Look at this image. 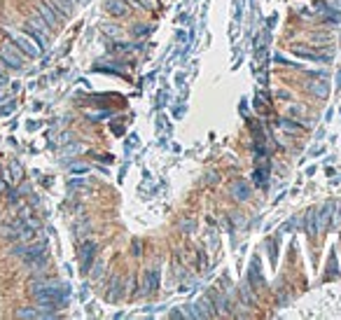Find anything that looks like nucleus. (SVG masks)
Masks as SVG:
<instances>
[{
	"label": "nucleus",
	"mask_w": 341,
	"mask_h": 320,
	"mask_svg": "<svg viewBox=\"0 0 341 320\" xmlns=\"http://www.w3.org/2000/svg\"><path fill=\"white\" fill-rule=\"evenodd\" d=\"M5 33L10 35V40L17 45V47L24 52L26 56H40L42 54V49H40V45L31 38V35H26V33H19V31H12V28H5Z\"/></svg>",
	"instance_id": "obj_1"
},
{
	"label": "nucleus",
	"mask_w": 341,
	"mask_h": 320,
	"mask_svg": "<svg viewBox=\"0 0 341 320\" xmlns=\"http://www.w3.org/2000/svg\"><path fill=\"white\" fill-rule=\"evenodd\" d=\"M0 61L5 63L7 68L19 70L21 66H24V56L19 54V49L14 47V42H5L3 49H0Z\"/></svg>",
	"instance_id": "obj_2"
},
{
	"label": "nucleus",
	"mask_w": 341,
	"mask_h": 320,
	"mask_svg": "<svg viewBox=\"0 0 341 320\" xmlns=\"http://www.w3.org/2000/svg\"><path fill=\"white\" fill-rule=\"evenodd\" d=\"M38 14H40L42 19L47 21L49 26H59V24H61V19H63L61 14L56 12L52 5H47V3H40V5H38Z\"/></svg>",
	"instance_id": "obj_3"
},
{
	"label": "nucleus",
	"mask_w": 341,
	"mask_h": 320,
	"mask_svg": "<svg viewBox=\"0 0 341 320\" xmlns=\"http://www.w3.org/2000/svg\"><path fill=\"white\" fill-rule=\"evenodd\" d=\"M332 208H334V204H325L320 211H318V215H315V218H318V225H315L318 234L325 232V229L329 227V215H332Z\"/></svg>",
	"instance_id": "obj_4"
},
{
	"label": "nucleus",
	"mask_w": 341,
	"mask_h": 320,
	"mask_svg": "<svg viewBox=\"0 0 341 320\" xmlns=\"http://www.w3.org/2000/svg\"><path fill=\"white\" fill-rule=\"evenodd\" d=\"M105 10H108L112 17H126V14H129L126 0H105Z\"/></svg>",
	"instance_id": "obj_5"
},
{
	"label": "nucleus",
	"mask_w": 341,
	"mask_h": 320,
	"mask_svg": "<svg viewBox=\"0 0 341 320\" xmlns=\"http://www.w3.org/2000/svg\"><path fill=\"white\" fill-rule=\"evenodd\" d=\"M229 194H232L234 199H239V201H246V199L250 197V187H248L243 180H236V183H232V187H229Z\"/></svg>",
	"instance_id": "obj_6"
},
{
	"label": "nucleus",
	"mask_w": 341,
	"mask_h": 320,
	"mask_svg": "<svg viewBox=\"0 0 341 320\" xmlns=\"http://www.w3.org/2000/svg\"><path fill=\"white\" fill-rule=\"evenodd\" d=\"M45 3L54 7V10L61 14V17H66V14L73 12V7H75L77 0H45Z\"/></svg>",
	"instance_id": "obj_7"
},
{
	"label": "nucleus",
	"mask_w": 341,
	"mask_h": 320,
	"mask_svg": "<svg viewBox=\"0 0 341 320\" xmlns=\"http://www.w3.org/2000/svg\"><path fill=\"white\" fill-rule=\"evenodd\" d=\"M94 255H96V243L94 241H87V243L82 245V271H89Z\"/></svg>",
	"instance_id": "obj_8"
},
{
	"label": "nucleus",
	"mask_w": 341,
	"mask_h": 320,
	"mask_svg": "<svg viewBox=\"0 0 341 320\" xmlns=\"http://www.w3.org/2000/svg\"><path fill=\"white\" fill-rule=\"evenodd\" d=\"M159 285V271L157 269H147L145 271V292H154Z\"/></svg>",
	"instance_id": "obj_9"
},
{
	"label": "nucleus",
	"mask_w": 341,
	"mask_h": 320,
	"mask_svg": "<svg viewBox=\"0 0 341 320\" xmlns=\"http://www.w3.org/2000/svg\"><path fill=\"white\" fill-rule=\"evenodd\" d=\"M17 318H45L42 311H35V308H19L17 311Z\"/></svg>",
	"instance_id": "obj_10"
},
{
	"label": "nucleus",
	"mask_w": 341,
	"mask_h": 320,
	"mask_svg": "<svg viewBox=\"0 0 341 320\" xmlns=\"http://www.w3.org/2000/svg\"><path fill=\"white\" fill-rule=\"evenodd\" d=\"M306 227H308V234H311V236H318V229H315V211L306 213Z\"/></svg>",
	"instance_id": "obj_11"
},
{
	"label": "nucleus",
	"mask_w": 341,
	"mask_h": 320,
	"mask_svg": "<svg viewBox=\"0 0 341 320\" xmlns=\"http://www.w3.org/2000/svg\"><path fill=\"white\" fill-rule=\"evenodd\" d=\"M311 91L322 98V96H327V84H325V82H313V84H311Z\"/></svg>",
	"instance_id": "obj_12"
},
{
	"label": "nucleus",
	"mask_w": 341,
	"mask_h": 320,
	"mask_svg": "<svg viewBox=\"0 0 341 320\" xmlns=\"http://www.w3.org/2000/svg\"><path fill=\"white\" fill-rule=\"evenodd\" d=\"M10 173H12V180L17 183V180L21 178V166L17 162H12V164H10Z\"/></svg>",
	"instance_id": "obj_13"
},
{
	"label": "nucleus",
	"mask_w": 341,
	"mask_h": 320,
	"mask_svg": "<svg viewBox=\"0 0 341 320\" xmlns=\"http://www.w3.org/2000/svg\"><path fill=\"white\" fill-rule=\"evenodd\" d=\"M140 7H147V10H154V7H159L157 0H136Z\"/></svg>",
	"instance_id": "obj_14"
},
{
	"label": "nucleus",
	"mask_w": 341,
	"mask_h": 320,
	"mask_svg": "<svg viewBox=\"0 0 341 320\" xmlns=\"http://www.w3.org/2000/svg\"><path fill=\"white\" fill-rule=\"evenodd\" d=\"M119 283H122V280L115 278V280H112V287H110V290H117V285H119ZM108 299H110V301H117V292H110Z\"/></svg>",
	"instance_id": "obj_15"
},
{
	"label": "nucleus",
	"mask_w": 341,
	"mask_h": 320,
	"mask_svg": "<svg viewBox=\"0 0 341 320\" xmlns=\"http://www.w3.org/2000/svg\"><path fill=\"white\" fill-rule=\"evenodd\" d=\"M103 31H105V35H112V38H117V35H119V31H117L115 26H103Z\"/></svg>",
	"instance_id": "obj_16"
},
{
	"label": "nucleus",
	"mask_w": 341,
	"mask_h": 320,
	"mask_svg": "<svg viewBox=\"0 0 341 320\" xmlns=\"http://www.w3.org/2000/svg\"><path fill=\"white\" fill-rule=\"evenodd\" d=\"M12 110H14V103L10 101V103H7V105H3V108H0V115H10Z\"/></svg>",
	"instance_id": "obj_17"
},
{
	"label": "nucleus",
	"mask_w": 341,
	"mask_h": 320,
	"mask_svg": "<svg viewBox=\"0 0 341 320\" xmlns=\"http://www.w3.org/2000/svg\"><path fill=\"white\" fill-rule=\"evenodd\" d=\"M145 33H147V26H133V35H136V38L138 35H145Z\"/></svg>",
	"instance_id": "obj_18"
},
{
	"label": "nucleus",
	"mask_w": 341,
	"mask_h": 320,
	"mask_svg": "<svg viewBox=\"0 0 341 320\" xmlns=\"http://www.w3.org/2000/svg\"><path fill=\"white\" fill-rule=\"evenodd\" d=\"M0 77H3V80H7V75H5V68H3V61H0Z\"/></svg>",
	"instance_id": "obj_19"
},
{
	"label": "nucleus",
	"mask_w": 341,
	"mask_h": 320,
	"mask_svg": "<svg viewBox=\"0 0 341 320\" xmlns=\"http://www.w3.org/2000/svg\"><path fill=\"white\" fill-rule=\"evenodd\" d=\"M5 82H7V80H3V77H0V89H3V84H5Z\"/></svg>",
	"instance_id": "obj_20"
}]
</instances>
